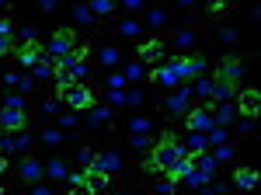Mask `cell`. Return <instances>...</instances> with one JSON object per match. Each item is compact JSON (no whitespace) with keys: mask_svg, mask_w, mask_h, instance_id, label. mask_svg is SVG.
<instances>
[{"mask_svg":"<svg viewBox=\"0 0 261 195\" xmlns=\"http://www.w3.org/2000/svg\"><path fill=\"white\" fill-rule=\"evenodd\" d=\"M164 56V42L161 39H153V42H146L140 49V59H161Z\"/></svg>","mask_w":261,"mask_h":195,"instance_id":"obj_16","label":"cell"},{"mask_svg":"<svg viewBox=\"0 0 261 195\" xmlns=\"http://www.w3.org/2000/svg\"><path fill=\"white\" fill-rule=\"evenodd\" d=\"M35 77H53V63H45V59H42L39 66H35Z\"/></svg>","mask_w":261,"mask_h":195,"instance_id":"obj_29","label":"cell"},{"mask_svg":"<svg viewBox=\"0 0 261 195\" xmlns=\"http://www.w3.org/2000/svg\"><path fill=\"white\" fill-rule=\"evenodd\" d=\"M233 181H237V188H244V192H251V188L258 185V171H251V167H241V171L233 175Z\"/></svg>","mask_w":261,"mask_h":195,"instance_id":"obj_14","label":"cell"},{"mask_svg":"<svg viewBox=\"0 0 261 195\" xmlns=\"http://www.w3.org/2000/svg\"><path fill=\"white\" fill-rule=\"evenodd\" d=\"M42 59H45V53H42V45H39L35 39H32V42H24V45L18 49V63H21V66H32V70H35Z\"/></svg>","mask_w":261,"mask_h":195,"instance_id":"obj_6","label":"cell"},{"mask_svg":"<svg viewBox=\"0 0 261 195\" xmlns=\"http://www.w3.org/2000/svg\"><path fill=\"white\" fill-rule=\"evenodd\" d=\"M42 143L56 147V143H60V133H56V129H45V133H42Z\"/></svg>","mask_w":261,"mask_h":195,"instance_id":"obj_30","label":"cell"},{"mask_svg":"<svg viewBox=\"0 0 261 195\" xmlns=\"http://www.w3.org/2000/svg\"><path fill=\"white\" fill-rule=\"evenodd\" d=\"M70 49H73V28H60V32L53 35V42H49V49H45V53L60 63L63 56H70Z\"/></svg>","mask_w":261,"mask_h":195,"instance_id":"obj_5","label":"cell"},{"mask_svg":"<svg viewBox=\"0 0 261 195\" xmlns=\"http://www.w3.org/2000/svg\"><path fill=\"white\" fill-rule=\"evenodd\" d=\"M185 101H188V91H181V94L167 98V108H171V112H181V108H185Z\"/></svg>","mask_w":261,"mask_h":195,"instance_id":"obj_21","label":"cell"},{"mask_svg":"<svg viewBox=\"0 0 261 195\" xmlns=\"http://www.w3.org/2000/svg\"><path fill=\"white\" fill-rule=\"evenodd\" d=\"M73 14H77V21H91V11H87V7H77Z\"/></svg>","mask_w":261,"mask_h":195,"instance_id":"obj_38","label":"cell"},{"mask_svg":"<svg viewBox=\"0 0 261 195\" xmlns=\"http://www.w3.org/2000/svg\"><path fill=\"white\" fill-rule=\"evenodd\" d=\"M101 63H105V66L119 63V53H115V49H101Z\"/></svg>","mask_w":261,"mask_h":195,"instance_id":"obj_26","label":"cell"},{"mask_svg":"<svg viewBox=\"0 0 261 195\" xmlns=\"http://www.w3.org/2000/svg\"><path fill=\"white\" fill-rule=\"evenodd\" d=\"M241 74H244L241 59H237V56H223V63H220V77H216V80H226V84H233V87H237Z\"/></svg>","mask_w":261,"mask_h":195,"instance_id":"obj_8","label":"cell"},{"mask_svg":"<svg viewBox=\"0 0 261 195\" xmlns=\"http://www.w3.org/2000/svg\"><path fill=\"white\" fill-rule=\"evenodd\" d=\"M39 175H42V164L35 160V157H28V160H21V178H24V181H35Z\"/></svg>","mask_w":261,"mask_h":195,"instance_id":"obj_15","label":"cell"},{"mask_svg":"<svg viewBox=\"0 0 261 195\" xmlns=\"http://www.w3.org/2000/svg\"><path fill=\"white\" fill-rule=\"evenodd\" d=\"M112 11V0H91V14H108Z\"/></svg>","mask_w":261,"mask_h":195,"instance_id":"obj_23","label":"cell"},{"mask_svg":"<svg viewBox=\"0 0 261 195\" xmlns=\"http://www.w3.org/2000/svg\"><path fill=\"white\" fill-rule=\"evenodd\" d=\"M56 80H60V87H77V84L87 80V66L77 63V59H70V56H63L56 63Z\"/></svg>","mask_w":261,"mask_h":195,"instance_id":"obj_2","label":"cell"},{"mask_svg":"<svg viewBox=\"0 0 261 195\" xmlns=\"http://www.w3.org/2000/svg\"><path fill=\"white\" fill-rule=\"evenodd\" d=\"M209 94H216V98L223 101V98L233 94V84H226V80H213V91H209Z\"/></svg>","mask_w":261,"mask_h":195,"instance_id":"obj_18","label":"cell"},{"mask_svg":"<svg viewBox=\"0 0 261 195\" xmlns=\"http://www.w3.org/2000/svg\"><path fill=\"white\" fill-rule=\"evenodd\" d=\"M205 143H209L205 133H192V154H202V150H205Z\"/></svg>","mask_w":261,"mask_h":195,"instance_id":"obj_22","label":"cell"},{"mask_svg":"<svg viewBox=\"0 0 261 195\" xmlns=\"http://www.w3.org/2000/svg\"><path fill=\"white\" fill-rule=\"evenodd\" d=\"M7 150H14V136H0V154H7Z\"/></svg>","mask_w":261,"mask_h":195,"instance_id":"obj_34","label":"cell"},{"mask_svg":"<svg viewBox=\"0 0 261 195\" xmlns=\"http://www.w3.org/2000/svg\"><path fill=\"white\" fill-rule=\"evenodd\" d=\"M153 80H161V84H174V80H178V70H174V63L161 66V70L153 74Z\"/></svg>","mask_w":261,"mask_h":195,"instance_id":"obj_17","label":"cell"},{"mask_svg":"<svg viewBox=\"0 0 261 195\" xmlns=\"http://www.w3.org/2000/svg\"><path fill=\"white\" fill-rule=\"evenodd\" d=\"M192 195H205V192H192Z\"/></svg>","mask_w":261,"mask_h":195,"instance_id":"obj_43","label":"cell"},{"mask_svg":"<svg viewBox=\"0 0 261 195\" xmlns=\"http://www.w3.org/2000/svg\"><path fill=\"white\" fill-rule=\"evenodd\" d=\"M171 63L178 70V77H195V74L205 70V59L202 56H178V59H171Z\"/></svg>","mask_w":261,"mask_h":195,"instance_id":"obj_7","label":"cell"},{"mask_svg":"<svg viewBox=\"0 0 261 195\" xmlns=\"http://www.w3.org/2000/svg\"><path fill=\"white\" fill-rule=\"evenodd\" d=\"M230 118H233V108H230V105H223L220 115H213V122H230Z\"/></svg>","mask_w":261,"mask_h":195,"instance_id":"obj_28","label":"cell"},{"mask_svg":"<svg viewBox=\"0 0 261 195\" xmlns=\"http://www.w3.org/2000/svg\"><path fill=\"white\" fill-rule=\"evenodd\" d=\"M0 126H4V129H11V133H18V129L28 126L24 108H21V98H11V101H7V108L0 112Z\"/></svg>","mask_w":261,"mask_h":195,"instance_id":"obj_3","label":"cell"},{"mask_svg":"<svg viewBox=\"0 0 261 195\" xmlns=\"http://www.w3.org/2000/svg\"><path fill=\"white\" fill-rule=\"evenodd\" d=\"M105 185H108V175H105V171H94V167H91V171H84V188H87L91 195L105 192Z\"/></svg>","mask_w":261,"mask_h":195,"instance_id":"obj_10","label":"cell"},{"mask_svg":"<svg viewBox=\"0 0 261 195\" xmlns=\"http://www.w3.org/2000/svg\"><path fill=\"white\" fill-rule=\"evenodd\" d=\"M119 154H105V157H94V164H91V167H94V171H105V175H112V171H119Z\"/></svg>","mask_w":261,"mask_h":195,"instance_id":"obj_13","label":"cell"},{"mask_svg":"<svg viewBox=\"0 0 261 195\" xmlns=\"http://www.w3.org/2000/svg\"><path fill=\"white\" fill-rule=\"evenodd\" d=\"M188 129H192V133H205V129H213V115L202 112V108H192V112H188Z\"/></svg>","mask_w":261,"mask_h":195,"instance_id":"obj_9","label":"cell"},{"mask_svg":"<svg viewBox=\"0 0 261 195\" xmlns=\"http://www.w3.org/2000/svg\"><path fill=\"white\" fill-rule=\"evenodd\" d=\"M185 181H188V185H192V188H199V185H205V181H209V178H205V175H199V171H192V175L185 178Z\"/></svg>","mask_w":261,"mask_h":195,"instance_id":"obj_27","label":"cell"},{"mask_svg":"<svg viewBox=\"0 0 261 195\" xmlns=\"http://www.w3.org/2000/svg\"><path fill=\"white\" fill-rule=\"evenodd\" d=\"M4 171H7V160H4V154H0V175H4Z\"/></svg>","mask_w":261,"mask_h":195,"instance_id":"obj_42","label":"cell"},{"mask_svg":"<svg viewBox=\"0 0 261 195\" xmlns=\"http://www.w3.org/2000/svg\"><path fill=\"white\" fill-rule=\"evenodd\" d=\"M49 175L53 178H66V164H63V160H53V164H49Z\"/></svg>","mask_w":261,"mask_h":195,"instance_id":"obj_25","label":"cell"},{"mask_svg":"<svg viewBox=\"0 0 261 195\" xmlns=\"http://www.w3.org/2000/svg\"><path fill=\"white\" fill-rule=\"evenodd\" d=\"M181 157H185V147H181L174 136H167V139L157 143V150H153V157L146 160V167H150V171H171Z\"/></svg>","mask_w":261,"mask_h":195,"instance_id":"obj_1","label":"cell"},{"mask_svg":"<svg viewBox=\"0 0 261 195\" xmlns=\"http://www.w3.org/2000/svg\"><path fill=\"white\" fill-rule=\"evenodd\" d=\"M108 115H112L108 108H91V122H94V126H101V122H108Z\"/></svg>","mask_w":261,"mask_h":195,"instance_id":"obj_24","label":"cell"},{"mask_svg":"<svg viewBox=\"0 0 261 195\" xmlns=\"http://www.w3.org/2000/svg\"><path fill=\"white\" fill-rule=\"evenodd\" d=\"M216 157H220V160H226V157H233V147H220V154H216Z\"/></svg>","mask_w":261,"mask_h":195,"instance_id":"obj_40","label":"cell"},{"mask_svg":"<svg viewBox=\"0 0 261 195\" xmlns=\"http://www.w3.org/2000/svg\"><path fill=\"white\" fill-rule=\"evenodd\" d=\"M171 188H174V181L167 178V181H161V185H157V195H171Z\"/></svg>","mask_w":261,"mask_h":195,"instance_id":"obj_35","label":"cell"},{"mask_svg":"<svg viewBox=\"0 0 261 195\" xmlns=\"http://www.w3.org/2000/svg\"><path fill=\"white\" fill-rule=\"evenodd\" d=\"M11 49V25L7 21H0V56Z\"/></svg>","mask_w":261,"mask_h":195,"instance_id":"obj_19","label":"cell"},{"mask_svg":"<svg viewBox=\"0 0 261 195\" xmlns=\"http://www.w3.org/2000/svg\"><path fill=\"white\" fill-rule=\"evenodd\" d=\"M209 11H213V14H220V11H226V4H223V0H213V4H209Z\"/></svg>","mask_w":261,"mask_h":195,"instance_id":"obj_39","label":"cell"},{"mask_svg":"<svg viewBox=\"0 0 261 195\" xmlns=\"http://www.w3.org/2000/svg\"><path fill=\"white\" fill-rule=\"evenodd\" d=\"M140 74H143V63H133V66L125 70V77H140Z\"/></svg>","mask_w":261,"mask_h":195,"instance_id":"obj_37","label":"cell"},{"mask_svg":"<svg viewBox=\"0 0 261 195\" xmlns=\"http://www.w3.org/2000/svg\"><path fill=\"white\" fill-rule=\"evenodd\" d=\"M195 91H199V94H209V91H213V80H199Z\"/></svg>","mask_w":261,"mask_h":195,"instance_id":"obj_36","label":"cell"},{"mask_svg":"<svg viewBox=\"0 0 261 195\" xmlns=\"http://www.w3.org/2000/svg\"><path fill=\"white\" fill-rule=\"evenodd\" d=\"M258 108H261V94L258 91H254V87H251V91H244L241 94V115H258Z\"/></svg>","mask_w":261,"mask_h":195,"instance_id":"obj_12","label":"cell"},{"mask_svg":"<svg viewBox=\"0 0 261 195\" xmlns=\"http://www.w3.org/2000/svg\"><path fill=\"white\" fill-rule=\"evenodd\" d=\"M32 195H49V188H45V185H39V188H32Z\"/></svg>","mask_w":261,"mask_h":195,"instance_id":"obj_41","label":"cell"},{"mask_svg":"<svg viewBox=\"0 0 261 195\" xmlns=\"http://www.w3.org/2000/svg\"><path fill=\"white\" fill-rule=\"evenodd\" d=\"M60 94L66 98L77 112H91V108H94V91H91V87H81V84H77V87H60Z\"/></svg>","mask_w":261,"mask_h":195,"instance_id":"obj_4","label":"cell"},{"mask_svg":"<svg viewBox=\"0 0 261 195\" xmlns=\"http://www.w3.org/2000/svg\"><path fill=\"white\" fill-rule=\"evenodd\" d=\"M213 171H216V160H213V157H199V175L213 178Z\"/></svg>","mask_w":261,"mask_h":195,"instance_id":"obj_20","label":"cell"},{"mask_svg":"<svg viewBox=\"0 0 261 195\" xmlns=\"http://www.w3.org/2000/svg\"><path fill=\"white\" fill-rule=\"evenodd\" d=\"M192 171H195V157H192V154H185V157L178 160V164H174V167L167 171V178H171V181H181V178H188Z\"/></svg>","mask_w":261,"mask_h":195,"instance_id":"obj_11","label":"cell"},{"mask_svg":"<svg viewBox=\"0 0 261 195\" xmlns=\"http://www.w3.org/2000/svg\"><path fill=\"white\" fill-rule=\"evenodd\" d=\"M70 195H81V192H70Z\"/></svg>","mask_w":261,"mask_h":195,"instance_id":"obj_44","label":"cell"},{"mask_svg":"<svg viewBox=\"0 0 261 195\" xmlns=\"http://www.w3.org/2000/svg\"><path fill=\"white\" fill-rule=\"evenodd\" d=\"M77 160H81V167H91V164H94V154H91V150H81Z\"/></svg>","mask_w":261,"mask_h":195,"instance_id":"obj_32","label":"cell"},{"mask_svg":"<svg viewBox=\"0 0 261 195\" xmlns=\"http://www.w3.org/2000/svg\"><path fill=\"white\" fill-rule=\"evenodd\" d=\"M136 32H140V25H136L133 18H129V21H122V35H136Z\"/></svg>","mask_w":261,"mask_h":195,"instance_id":"obj_31","label":"cell"},{"mask_svg":"<svg viewBox=\"0 0 261 195\" xmlns=\"http://www.w3.org/2000/svg\"><path fill=\"white\" fill-rule=\"evenodd\" d=\"M146 129H150L146 118H133V133H146Z\"/></svg>","mask_w":261,"mask_h":195,"instance_id":"obj_33","label":"cell"}]
</instances>
